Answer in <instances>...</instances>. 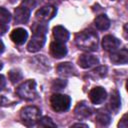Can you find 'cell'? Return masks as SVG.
<instances>
[{"mask_svg":"<svg viewBox=\"0 0 128 128\" xmlns=\"http://www.w3.org/2000/svg\"><path fill=\"white\" fill-rule=\"evenodd\" d=\"M75 43L84 51H95L98 47V36L92 31H82L76 34Z\"/></svg>","mask_w":128,"mask_h":128,"instance_id":"cell-1","label":"cell"},{"mask_svg":"<svg viewBox=\"0 0 128 128\" xmlns=\"http://www.w3.org/2000/svg\"><path fill=\"white\" fill-rule=\"evenodd\" d=\"M40 115H41V112L39 108L35 106H27L22 108L20 111V118L25 126L35 125L38 122Z\"/></svg>","mask_w":128,"mask_h":128,"instance_id":"cell-2","label":"cell"},{"mask_svg":"<svg viewBox=\"0 0 128 128\" xmlns=\"http://www.w3.org/2000/svg\"><path fill=\"white\" fill-rule=\"evenodd\" d=\"M17 95L25 100L31 101L37 97V90H36V82L34 80H27L22 83L16 90Z\"/></svg>","mask_w":128,"mask_h":128,"instance_id":"cell-3","label":"cell"},{"mask_svg":"<svg viewBox=\"0 0 128 128\" xmlns=\"http://www.w3.org/2000/svg\"><path fill=\"white\" fill-rule=\"evenodd\" d=\"M50 104L54 111L61 113L69 109L71 104V98L63 94H53L50 98Z\"/></svg>","mask_w":128,"mask_h":128,"instance_id":"cell-4","label":"cell"},{"mask_svg":"<svg viewBox=\"0 0 128 128\" xmlns=\"http://www.w3.org/2000/svg\"><path fill=\"white\" fill-rule=\"evenodd\" d=\"M46 40V33H40V32H34L31 40L28 43L27 49L29 52H37L39 51L45 44Z\"/></svg>","mask_w":128,"mask_h":128,"instance_id":"cell-5","label":"cell"},{"mask_svg":"<svg viewBox=\"0 0 128 128\" xmlns=\"http://www.w3.org/2000/svg\"><path fill=\"white\" fill-rule=\"evenodd\" d=\"M56 13H57L56 7L49 5V6H44L39 10H37V12L35 13V16L40 22H46L51 20L56 15Z\"/></svg>","mask_w":128,"mask_h":128,"instance_id":"cell-6","label":"cell"},{"mask_svg":"<svg viewBox=\"0 0 128 128\" xmlns=\"http://www.w3.org/2000/svg\"><path fill=\"white\" fill-rule=\"evenodd\" d=\"M102 46L103 49L108 52H114L116 51L120 46V40L112 35H106L103 37L102 40Z\"/></svg>","mask_w":128,"mask_h":128,"instance_id":"cell-7","label":"cell"},{"mask_svg":"<svg viewBox=\"0 0 128 128\" xmlns=\"http://www.w3.org/2000/svg\"><path fill=\"white\" fill-rule=\"evenodd\" d=\"M107 97V92L102 87H95L89 92V98L93 104H101Z\"/></svg>","mask_w":128,"mask_h":128,"instance_id":"cell-8","label":"cell"},{"mask_svg":"<svg viewBox=\"0 0 128 128\" xmlns=\"http://www.w3.org/2000/svg\"><path fill=\"white\" fill-rule=\"evenodd\" d=\"M50 53L55 58H62L67 54V48L64 43L54 41L50 44Z\"/></svg>","mask_w":128,"mask_h":128,"instance_id":"cell-9","label":"cell"},{"mask_svg":"<svg viewBox=\"0 0 128 128\" xmlns=\"http://www.w3.org/2000/svg\"><path fill=\"white\" fill-rule=\"evenodd\" d=\"M27 37H28V33L25 29L23 28H16L14 29L11 34H10V38L11 40L16 43L17 45H22L25 43V41L27 40Z\"/></svg>","mask_w":128,"mask_h":128,"instance_id":"cell-10","label":"cell"},{"mask_svg":"<svg viewBox=\"0 0 128 128\" xmlns=\"http://www.w3.org/2000/svg\"><path fill=\"white\" fill-rule=\"evenodd\" d=\"M30 10H28L27 8L23 7V6H19L15 9L14 11V19L16 23L19 24H23L26 23L29 20V16H30Z\"/></svg>","mask_w":128,"mask_h":128,"instance_id":"cell-11","label":"cell"},{"mask_svg":"<svg viewBox=\"0 0 128 128\" xmlns=\"http://www.w3.org/2000/svg\"><path fill=\"white\" fill-rule=\"evenodd\" d=\"M110 60L114 64H126L128 62V51L127 49H121V50H116L111 53L110 55Z\"/></svg>","mask_w":128,"mask_h":128,"instance_id":"cell-12","label":"cell"},{"mask_svg":"<svg viewBox=\"0 0 128 128\" xmlns=\"http://www.w3.org/2000/svg\"><path fill=\"white\" fill-rule=\"evenodd\" d=\"M74 113L78 119H86L91 115L92 110L85 102H79L74 109Z\"/></svg>","mask_w":128,"mask_h":128,"instance_id":"cell-13","label":"cell"},{"mask_svg":"<svg viewBox=\"0 0 128 128\" xmlns=\"http://www.w3.org/2000/svg\"><path fill=\"white\" fill-rule=\"evenodd\" d=\"M99 60L96 56L94 55H90V54H83L79 57L78 59V64L80 67L82 68H90L96 64H98Z\"/></svg>","mask_w":128,"mask_h":128,"instance_id":"cell-14","label":"cell"},{"mask_svg":"<svg viewBox=\"0 0 128 128\" xmlns=\"http://www.w3.org/2000/svg\"><path fill=\"white\" fill-rule=\"evenodd\" d=\"M53 37L55 38L56 41L61 42V43H65L69 39V32L63 26L58 25V26H55L53 28Z\"/></svg>","mask_w":128,"mask_h":128,"instance_id":"cell-15","label":"cell"},{"mask_svg":"<svg viewBox=\"0 0 128 128\" xmlns=\"http://www.w3.org/2000/svg\"><path fill=\"white\" fill-rule=\"evenodd\" d=\"M57 73L62 76V77H69L75 74V69L73 67V65L69 62H65V63H60L57 67H56Z\"/></svg>","mask_w":128,"mask_h":128,"instance_id":"cell-16","label":"cell"},{"mask_svg":"<svg viewBox=\"0 0 128 128\" xmlns=\"http://www.w3.org/2000/svg\"><path fill=\"white\" fill-rule=\"evenodd\" d=\"M121 106V100L120 96L117 90H113L110 95V101H109V109L113 113H117Z\"/></svg>","mask_w":128,"mask_h":128,"instance_id":"cell-17","label":"cell"},{"mask_svg":"<svg viewBox=\"0 0 128 128\" xmlns=\"http://www.w3.org/2000/svg\"><path fill=\"white\" fill-rule=\"evenodd\" d=\"M10 12L5 8L0 7V33H4L7 30V24L10 22Z\"/></svg>","mask_w":128,"mask_h":128,"instance_id":"cell-18","label":"cell"},{"mask_svg":"<svg viewBox=\"0 0 128 128\" xmlns=\"http://www.w3.org/2000/svg\"><path fill=\"white\" fill-rule=\"evenodd\" d=\"M94 24H95L96 28L99 30H107L110 27V20L106 15L101 14L95 18Z\"/></svg>","mask_w":128,"mask_h":128,"instance_id":"cell-19","label":"cell"},{"mask_svg":"<svg viewBox=\"0 0 128 128\" xmlns=\"http://www.w3.org/2000/svg\"><path fill=\"white\" fill-rule=\"evenodd\" d=\"M96 121L101 126H107L110 123V115H109V113L104 109L98 110L97 113H96Z\"/></svg>","mask_w":128,"mask_h":128,"instance_id":"cell-20","label":"cell"},{"mask_svg":"<svg viewBox=\"0 0 128 128\" xmlns=\"http://www.w3.org/2000/svg\"><path fill=\"white\" fill-rule=\"evenodd\" d=\"M106 74H107V67L106 66H100L91 72V77L93 79H98V78H103Z\"/></svg>","mask_w":128,"mask_h":128,"instance_id":"cell-21","label":"cell"},{"mask_svg":"<svg viewBox=\"0 0 128 128\" xmlns=\"http://www.w3.org/2000/svg\"><path fill=\"white\" fill-rule=\"evenodd\" d=\"M38 125L41 127H56V124L53 122V120L50 117H42L41 119L39 118L38 120Z\"/></svg>","mask_w":128,"mask_h":128,"instance_id":"cell-22","label":"cell"},{"mask_svg":"<svg viewBox=\"0 0 128 128\" xmlns=\"http://www.w3.org/2000/svg\"><path fill=\"white\" fill-rule=\"evenodd\" d=\"M8 77H9V79L12 83H16V82H18L22 79V74L19 70L13 69L8 73Z\"/></svg>","mask_w":128,"mask_h":128,"instance_id":"cell-23","label":"cell"},{"mask_svg":"<svg viewBox=\"0 0 128 128\" xmlns=\"http://www.w3.org/2000/svg\"><path fill=\"white\" fill-rule=\"evenodd\" d=\"M37 4H38V1L37 0H24V1L21 2L20 5L31 11L32 9H34L37 6Z\"/></svg>","mask_w":128,"mask_h":128,"instance_id":"cell-24","label":"cell"},{"mask_svg":"<svg viewBox=\"0 0 128 128\" xmlns=\"http://www.w3.org/2000/svg\"><path fill=\"white\" fill-rule=\"evenodd\" d=\"M66 85V81L65 80H61V79H57L54 80L52 83V89L53 90H60L62 88H64V86Z\"/></svg>","mask_w":128,"mask_h":128,"instance_id":"cell-25","label":"cell"},{"mask_svg":"<svg viewBox=\"0 0 128 128\" xmlns=\"http://www.w3.org/2000/svg\"><path fill=\"white\" fill-rule=\"evenodd\" d=\"M126 117H127V115H126V114H124V115H123V117H122V119H121V121H120V122H119V124H118V126H119V127H123V128H126V127H127Z\"/></svg>","mask_w":128,"mask_h":128,"instance_id":"cell-26","label":"cell"},{"mask_svg":"<svg viewBox=\"0 0 128 128\" xmlns=\"http://www.w3.org/2000/svg\"><path fill=\"white\" fill-rule=\"evenodd\" d=\"M6 85V80H5V77L3 75H0V91L5 87Z\"/></svg>","mask_w":128,"mask_h":128,"instance_id":"cell-27","label":"cell"},{"mask_svg":"<svg viewBox=\"0 0 128 128\" xmlns=\"http://www.w3.org/2000/svg\"><path fill=\"white\" fill-rule=\"evenodd\" d=\"M72 126H73V127H85V128L88 127L86 124H81V123H76V124H73Z\"/></svg>","mask_w":128,"mask_h":128,"instance_id":"cell-28","label":"cell"},{"mask_svg":"<svg viewBox=\"0 0 128 128\" xmlns=\"http://www.w3.org/2000/svg\"><path fill=\"white\" fill-rule=\"evenodd\" d=\"M4 48H5V47H4V44H3V42L0 40V54L4 51Z\"/></svg>","mask_w":128,"mask_h":128,"instance_id":"cell-29","label":"cell"},{"mask_svg":"<svg viewBox=\"0 0 128 128\" xmlns=\"http://www.w3.org/2000/svg\"><path fill=\"white\" fill-rule=\"evenodd\" d=\"M2 67H3V64H2V62H1V61H0V70H1V69H2Z\"/></svg>","mask_w":128,"mask_h":128,"instance_id":"cell-30","label":"cell"},{"mask_svg":"<svg viewBox=\"0 0 128 128\" xmlns=\"http://www.w3.org/2000/svg\"><path fill=\"white\" fill-rule=\"evenodd\" d=\"M49 2H53L54 3V2H56V0H49Z\"/></svg>","mask_w":128,"mask_h":128,"instance_id":"cell-31","label":"cell"},{"mask_svg":"<svg viewBox=\"0 0 128 128\" xmlns=\"http://www.w3.org/2000/svg\"><path fill=\"white\" fill-rule=\"evenodd\" d=\"M112 1H113V0H112Z\"/></svg>","mask_w":128,"mask_h":128,"instance_id":"cell-32","label":"cell"}]
</instances>
